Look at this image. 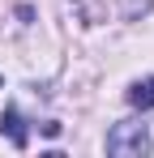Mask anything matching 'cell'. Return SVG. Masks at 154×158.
I'll use <instances>...</instances> for the list:
<instances>
[{
  "label": "cell",
  "instance_id": "obj_1",
  "mask_svg": "<svg viewBox=\"0 0 154 158\" xmlns=\"http://www.w3.org/2000/svg\"><path fill=\"white\" fill-rule=\"evenodd\" d=\"M107 154H116V158L150 154V132H146V124H116V128L107 132Z\"/></svg>",
  "mask_w": 154,
  "mask_h": 158
},
{
  "label": "cell",
  "instance_id": "obj_2",
  "mask_svg": "<svg viewBox=\"0 0 154 158\" xmlns=\"http://www.w3.org/2000/svg\"><path fill=\"white\" fill-rule=\"evenodd\" d=\"M0 132L13 141V150H26V120H22V111L17 107H4V115H0Z\"/></svg>",
  "mask_w": 154,
  "mask_h": 158
},
{
  "label": "cell",
  "instance_id": "obj_3",
  "mask_svg": "<svg viewBox=\"0 0 154 158\" xmlns=\"http://www.w3.org/2000/svg\"><path fill=\"white\" fill-rule=\"evenodd\" d=\"M128 103L137 107V111H150V107H154V77H146V81H137V85L128 90Z\"/></svg>",
  "mask_w": 154,
  "mask_h": 158
}]
</instances>
